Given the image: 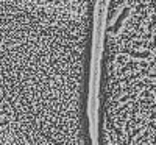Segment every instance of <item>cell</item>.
<instances>
[{
    "label": "cell",
    "mask_w": 156,
    "mask_h": 145,
    "mask_svg": "<svg viewBox=\"0 0 156 145\" xmlns=\"http://www.w3.org/2000/svg\"><path fill=\"white\" fill-rule=\"evenodd\" d=\"M100 0H0V145H94Z\"/></svg>",
    "instance_id": "obj_1"
}]
</instances>
